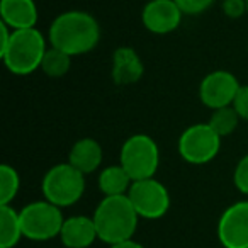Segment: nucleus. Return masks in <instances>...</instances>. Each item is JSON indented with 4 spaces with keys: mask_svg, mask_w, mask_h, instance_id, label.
Segmentation results:
<instances>
[{
    "mask_svg": "<svg viewBox=\"0 0 248 248\" xmlns=\"http://www.w3.org/2000/svg\"><path fill=\"white\" fill-rule=\"evenodd\" d=\"M48 39L53 48L70 56L85 55L95 48L100 39L99 22L89 12H63L49 26Z\"/></svg>",
    "mask_w": 248,
    "mask_h": 248,
    "instance_id": "obj_1",
    "label": "nucleus"
},
{
    "mask_svg": "<svg viewBox=\"0 0 248 248\" xmlns=\"http://www.w3.org/2000/svg\"><path fill=\"white\" fill-rule=\"evenodd\" d=\"M99 240L110 245L131 240L138 228V213L128 196H107L93 211Z\"/></svg>",
    "mask_w": 248,
    "mask_h": 248,
    "instance_id": "obj_2",
    "label": "nucleus"
},
{
    "mask_svg": "<svg viewBox=\"0 0 248 248\" xmlns=\"http://www.w3.org/2000/svg\"><path fill=\"white\" fill-rule=\"evenodd\" d=\"M46 53L45 36L36 28L12 31L11 41L0 51L5 68L14 75H31L41 68Z\"/></svg>",
    "mask_w": 248,
    "mask_h": 248,
    "instance_id": "obj_3",
    "label": "nucleus"
},
{
    "mask_svg": "<svg viewBox=\"0 0 248 248\" xmlns=\"http://www.w3.org/2000/svg\"><path fill=\"white\" fill-rule=\"evenodd\" d=\"M41 190L45 199L55 206H73L83 196L85 175L70 163H58L45 173Z\"/></svg>",
    "mask_w": 248,
    "mask_h": 248,
    "instance_id": "obj_4",
    "label": "nucleus"
},
{
    "mask_svg": "<svg viewBox=\"0 0 248 248\" xmlns=\"http://www.w3.org/2000/svg\"><path fill=\"white\" fill-rule=\"evenodd\" d=\"M119 165L135 180L153 179L160 165V150L155 140L148 135L129 136L119 153Z\"/></svg>",
    "mask_w": 248,
    "mask_h": 248,
    "instance_id": "obj_5",
    "label": "nucleus"
},
{
    "mask_svg": "<svg viewBox=\"0 0 248 248\" xmlns=\"http://www.w3.org/2000/svg\"><path fill=\"white\" fill-rule=\"evenodd\" d=\"M22 233L32 241H46L60 236V231L65 223L62 207L55 206L49 201H34L19 211Z\"/></svg>",
    "mask_w": 248,
    "mask_h": 248,
    "instance_id": "obj_6",
    "label": "nucleus"
},
{
    "mask_svg": "<svg viewBox=\"0 0 248 248\" xmlns=\"http://www.w3.org/2000/svg\"><path fill=\"white\" fill-rule=\"evenodd\" d=\"M221 148V136L209 124H192L179 138V153L190 165H204L216 158Z\"/></svg>",
    "mask_w": 248,
    "mask_h": 248,
    "instance_id": "obj_7",
    "label": "nucleus"
},
{
    "mask_svg": "<svg viewBox=\"0 0 248 248\" xmlns=\"http://www.w3.org/2000/svg\"><path fill=\"white\" fill-rule=\"evenodd\" d=\"M126 196L131 201L138 216L145 219H160L170 207L169 190L156 179L135 180Z\"/></svg>",
    "mask_w": 248,
    "mask_h": 248,
    "instance_id": "obj_8",
    "label": "nucleus"
},
{
    "mask_svg": "<svg viewBox=\"0 0 248 248\" xmlns=\"http://www.w3.org/2000/svg\"><path fill=\"white\" fill-rule=\"evenodd\" d=\"M240 89L236 77L228 70H214L207 73L199 85V99L209 109L216 110L233 104Z\"/></svg>",
    "mask_w": 248,
    "mask_h": 248,
    "instance_id": "obj_9",
    "label": "nucleus"
},
{
    "mask_svg": "<svg viewBox=\"0 0 248 248\" xmlns=\"http://www.w3.org/2000/svg\"><path fill=\"white\" fill-rule=\"evenodd\" d=\"M217 240L224 248H248V201L224 209L217 221Z\"/></svg>",
    "mask_w": 248,
    "mask_h": 248,
    "instance_id": "obj_10",
    "label": "nucleus"
},
{
    "mask_svg": "<svg viewBox=\"0 0 248 248\" xmlns=\"http://www.w3.org/2000/svg\"><path fill=\"white\" fill-rule=\"evenodd\" d=\"M184 12L173 0H150L143 7L141 22L153 34H170L179 29Z\"/></svg>",
    "mask_w": 248,
    "mask_h": 248,
    "instance_id": "obj_11",
    "label": "nucleus"
},
{
    "mask_svg": "<svg viewBox=\"0 0 248 248\" xmlns=\"http://www.w3.org/2000/svg\"><path fill=\"white\" fill-rule=\"evenodd\" d=\"M99 238L93 217L72 216L65 219L60 231V240L66 248H89Z\"/></svg>",
    "mask_w": 248,
    "mask_h": 248,
    "instance_id": "obj_12",
    "label": "nucleus"
},
{
    "mask_svg": "<svg viewBox=\"0 0 248 248\" xmlns=\"http://www.w3.org/2000/svg\"><path fill=\"white\" fill-rule=\"evenodd\" d=\"M0 17L12 31L32 29L38 22V7L34 0H0Z\"/></svg>",
    "mask_w": 248,
    "mask_h": 248,
    "instance_id": "obj_13",
    "label": "nucleus"
},
{
    "mask_svg": "<svg viewBox=\"0 0 248 248\" xmlns=\"http://www.w3.org/2000/svg\"><path fill=\"white\" fill-rule=\"evenodd\" d=\"M145 73V66L133 48H117L112 55V80L116 85H133Z\"/></svg>",
    "mask_w": 248,
    "mask_h": 248,
    "instance_id": "obj_14",
    "label": "nucleus"
},
{
    "mask_svg": "<svg viewBox=\"0 0 248 248\" xmlns=\"http://www.w3.org/2000/svg\"><path fill=\"white\" fill-rule=\"evenodd\" d=\"M68 163L87 175L95 172L102 163V148L92 138H82L72 146L68 155Z\"/></svg>",
    "mask_w": 248,
    "mask_h": 248,
    "instance_id": "obj_15",
    "label": "nucleus"
},
{
    "mask_svg": "<svg viewBox=\"0 0 248 248\" xmlns=\"http://www.w3.org/2000/svg\"><path fill=\"white\" fill-rule=\"evenodd\" d=\"M133 184L129 173L123 169V165H110L100 172L99 175V189L107 196H126Z\"/></svg>",
    "mask_w": 248,
    "mask_h": 248,
    "instance_id": "obj_16",
    "label": "nucleus"
},
{
    "mask_svg": "<svg viewBox=\"0 0 248 248\" xmlns=\"http://www.w3.org/2000/svg\"><path fill=\"white\" fill-rule=\"evenodd\" d=\"M24 236L19 211L11 204L0 206V248H14Z\"/></svg>",
    "mask_w": 248,
    "mask_h": 248,
    "instance_id": "obj_17",
    "label": "nucleus"
},
{
    "mask_svg": "<svg viewBox=\"0 0 248 248\" xmlns=\"http://www.w3.org/2000/svg\"><path fill=\"white\" fill-rule=\"evenodd\" d=\"M70 66H72V56L66 55L65 51L56 48H49L46 49L45 58L41 62V70L43 73H46L48 77H53V78H58V77H63L68 73Z\"/></svg>",
    "mask_w": 248,
    "mask_h": 248,
    "instance_id": "obj_18",
    "label": "nucleus"
},
{
    "mask_svg": "<svg viewBox=\"0 0 248 248\" xmlns=\"http://www.w3.org/2000/svg\"><path fill=\"white\" fill-rule=\"evenodd\" d=\"M240 119L241 117L238 116V112L233 109V106H228V107H221V109L213 110L207 124H209L211 128H213L221 138H224V136L231 135V133L238 128Z\"/></svg>",
    "mask_w": 248,
    "mask_h": 248,
    "instance_id": "obj_19",
    "label": "nucleus"
},
{
    "mask_svg": "<svg viewBox=\"0 0 248 248\" xmlns=\"http://www.w3.org/2000/svg\"><path fill=\"white\" fill-rule=\"evenodd\" d=\"M21 187V179L14 167L0 165V206H7L16 199Z\"/></svg>",
    "mask_w": 248,
    "mask_h": 248,
    "instance_id": "obj_20",
    "label": "nucleus"
},
{
    "mask_svg": "<svg viewBox=\"0 0 248 248\" xmlns=\"http://www.w3.org/2000/svg\"><path fill=\"white\" fill-rule=\"evenodd\" d=\"M234 187L240 190L243 196H248V155L241 156L240 162L236 163V169L233 173Z\"/></svg>",
    "mask_w": 248,
    "mask_h": 248,
    "instance_id": "obj_21",
    "label": "nucleus"
},
{
    "mask_svg": "<svg viewBox=\"0 0 248 248\" xmlns=\"http://www.w3.org/2000/svg\"><path fill=\"white\" fill-rule=\"evenodd\" d=\"M179 9L187 16H197V14H202L204 11L213 5L214 0H173Z\"/></svg>",
    "mask_w": 248,
    "mask_h": 248,
    "instance_id": "obj_22",
    "label": "nucleus"
},
{
    "mask_svg": "<svg viewBox=\"0 0 248 248\" xmlns=\"http://www.w3.org/2000/svg\"><path fill=\"white\" fill-rule=\"evenodd\" d=\"M231 106H233V109L236 110L241 119L248 121V85H240Z\"/></svg>",
    "mask_w": 248,
    "mask_h": 248,
    "instance_id": "obj_23",
    "label": "nucleus"
},
{
    "mask_svg": "<svg viewBox=\"0 0 248 248\" xmlns=\"http://www.w3.org/2000/svg\"><path fill=\"white\" fill-rule=\"evenodd\" d=\"M223 12L230 19H240L247 12L245 0H223Z\"/></svg>",
    "mask_w": 248,
    "mask_h": 248,
    "instance_id": "obj_24",
    "label": "nucleus"
},
{
    "mask_svg": "<svg viewBox=\"0 0 248 248\" xmlns=\"http://www.w3.org/2000/svg\"><path fill=\"white\" fill-rule=\"evenodd\" d=\"M109 248H145L141 243H138V241H135L131 238V240H126V241H121V243H116V245H110Z\"/></svg>",
    "mask_w": 248,
    "mask_h": 248,
    "instance_id": "obj_25",
    "label": "nucleus"
},
{
    "mask_svg": "<svg viewBox=\"0 0 248 248\" xmlns=\"http://www.w3.org/2000/svg\"><path fill=\"white\" fill-rule=\"evenodd\" d=\"M245 4H247V14H248V0H245Z\"/></svg>",
    "mask_w": 248,
    "mask_h": 248,
    "instance_id": "obj_26",
    "label": "nucleus"
}]
</instances>
